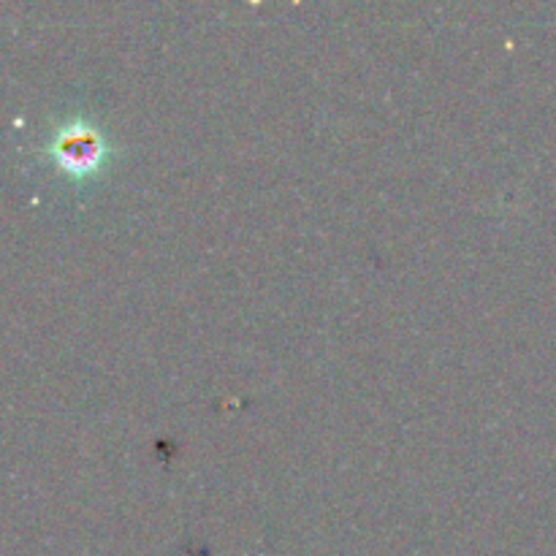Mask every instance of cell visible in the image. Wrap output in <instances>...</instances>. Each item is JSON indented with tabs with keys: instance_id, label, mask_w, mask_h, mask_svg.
<instances>
[{
	"instance_id": "1",
	"label": "cell",
	"mask_w": 556,
	"mask_h": 556,
	"mask_svg": "<svg viewBox=\"0 0 556 556\" xmlns=\"http://www.w3.org/2000/svg\"><path fill=\"white\" fill-rule=\"evenodd\" d=\"M65 152H68V157L79 161V166H87V163H90V157L96 155V144H92L90 139H76V141H68V144H65Z\"/></svg>"
}]
</instances>
